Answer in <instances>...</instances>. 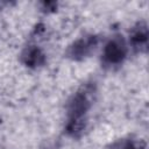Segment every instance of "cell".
<instances>
[{"mask_svg": "<svg viewBox=\"0 0 149 149\" xmlns=\"http://www.w3.org/2000/svg\"><path fill=\"white\" fill-rule=\"evenodd\" d=\"M106 56H107L111 61H119V59L122 57V51H121L120 45H118V44H115V43H111V44L107 47Z\"/></svg>", "mask_w": 149, "mask_h": 149, "instance_id": "6da1fadb", "label": "cell"}]
</instances>
